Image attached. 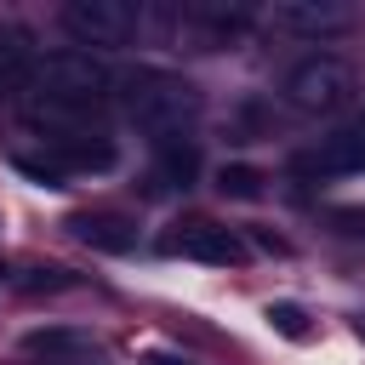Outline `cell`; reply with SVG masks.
I'll return each instance as SVG.
<instances>
[{
    "mask_svg": "<svg viewBox=\"0 0 365 365\" xmlns=\"http://www.w3.org/2000/svg\"><path fill=\"white\" fill-rule=\"evenodd\" d=\"M217 188H222L228 200H257V194H262V171H257V165H222V171H217Z\"/></svg>",
    "mask_w": 365,
    "mask_h": 365,
    "instance_id": "obj_13",
    "label": "cell"
},
{
    "mask_svg": "<svg viewBox=\"0 0 365 365\" xmlns=\"http://www.w3.org/2000/svg\"><path fill=\"white\" fill-rule=\"evenodd\" d=\"M29 91H34V114H80V108H97L103 91H108V68L91 57V51H51V57H34V74H29Z\"/></svg>",
    "mask_w": 365,
    "mask_h": 365,
    "instance_id": "obj_2",
    "label": "cell"
},
{
    "mask_svg": "<svg viewBox=\"0 0 365 365\" xmlns=\"http://www.w3.org/2000/svg\"><path fill=\"white\" fill-rule=\"evenodd\" d=\"M262 319H268L279 336H291V342H308V336H314V325H308V308H302V302H268V308H262Z\"/></svg>",
    "mask_w": 365,
    "mask_h": 365,
    "instance_id": "obj_12",
    "label": "cell"
},
{
    "mask_svg": "<svg viewBox=\"0 0 365 365\" xmlns=\"http://www.w3.org/2000/svg\"><path fill=\"white\" fill-rule=\"evenodd\" d=\"M29 74H34L29 46H23L17 34H0V97H6V91H17V86H29Z\"/></svg>",
    "mask_w": 365,
    "mask_h": 365,
    "instance_id": "obj_11",
    "label": "cell"
},
{
    "mask_svg": "<svg viewBox=\"0 0 365 365\" xmlns=\"http://www.w3.org/2000/svg\"><path fill=\"white\" fill-rule=\"evenodd\" d=\"M302 177H365V125H342L291 160Z\"/></svg>",
    "mask_w": 365,
    "mask_h": 365,
    "instance_id": "obj_6",
    "label": "cell"
},
{
    "mask_svg": "<svg viewBox=\"0 0 365 365\" xmlns=\"http://www.w3.org/2000/svg\"><path fill=\"white\" fill-rule=\"evenodd\" d=\"M268 17H274V29L308 34V40H331V34L354 29V6H342V0H274Z\"/></svg>",
    "mask_w": 365,
    "mask_h": 365,
    "instance_id": "obj_7",
    "label": "cell"
},
{
    "mask_svg": "<svg viewBox=\"0 0 365 365\" xmlns=\"http://www.w3.org/2000/svg\"><path fill=\"white\" fill-rule=\"evenodd\" d=\"M148 365H182V359H165V354H154V359H148Z\"/></svg>",
    "mask_w": 365,
    "mask_h": 365,
    "instance_id": "obj_15",
    "label": "cell"
},
{
    "mask_svg": "<svg viewBox=\"0 0 365 365\" xmlns=\"http://www.w3.org/2000/svg\"><path fill=\"white\" fill-rule=\"evenodd\" d=\"M194 171H200V148H194V137H165V143H160V182L188 188Z\"/></svg>",
    "mask_w": 365,
    "mask_h": 365,
    "instance_id": "obj_10",
    "label": "cell"
},
{
    "mask_svg": "<svg viewBox=\"0 0 365 365\" xmlns=\"http://www.w3.org/2000/svg\"><path fill=\"white\" fill-rule=\"evenodd\" d=\"M285 103L297 108V114H342L348 103H354V68L342 63V57H331V51H314V57H302L291 74H285Z\"/></svg>",
    "mask_w": 365,
    "mask_h": 365,
    "instance_id": "obj_3",
    "label": "cell"
},
{
    "mask_svg": "<svg viewBox=\"0 0 365 365\" xmlns=\"http://www.w3.org/2000/svg\"><path fill=\"white\" fill-rule=\"evenodd\" d=\"M68 234L91 251H108V257H125L137 245V222L120 211H80V217H68Z\"/></svg>",
    "mask_w": 365,
    "mask_h": 365,
    "instance_id": "obj_8",
    "label": "cell"
},
{
    "mask_svg": "<svg viewBox=\"0 0 365 365\" xmlns=\"http://www.w3.org/2000/svg\"><path fill=\"white\" fill-rule=\"evenodd\" d=\"M11 165H17L23 177H34L40 188H63V177H68V171H63L51 154H46V160H34V154H11Z\"/></svg>",
    "mask_w": 365,
    "mask_h": 365,
    "instance_id": "obj_14",
    "label": "cell"
},
{
    "mask_svg": "<svg viewBox=\"0 0 365 365\" xmlns=\"http://www.w3.org/2000/svg\"><path fill=\"white\" fill-rule=\"evenodd\" d=\"M359 336H365V319H359Z\"/></svg>",
    "mask_w": 365,
    "mask_h": 365,
    "instance_id": "obj_16",
    "label": "cell"
},
{
    "mask_svg": "<svg viewBox=\"0 0 365 365\" xmlns=\"http://www.w3.org/2000/svg\"><path fill=\"white\" fill-rule=\"evenodd\" d=\"M29 354H46L51 365H103V348L91 342V331H68V325H46L23 336Z\"/></svg>",
    "mask_w": 365,
    "mask_h": 365,
    "instance_id": "obj_9",
    "label": "cell"
},
{
    "mask_svg": "<svg viewBox=\"0 0 365 365\" xmlns=\"http://www.w3.org/2000/svg\"><path fill=\"white\" fill-rule=\"evenodd\" d=\"M57 23L74 46H131L143 29V11L131 0H68Z\"/></svg>",
    "mask_w": 365,
    "mask_h": 365,
    "instance_id": "obj_4",
    "label": "cell"
},
{
    "mask_svg": "<svg viewBox=\"0 0 365 365\" xmlns=\"http://www.w3.org/2000/svg\"><path fill=\"white\" fill-rule=\"evenodd\" d=\"M120 103H125V120H131L137 131H148L154 143L188 137V125L200 120V91H194L182 74H165V68H137V74H125Z\"/></svg>",
    "mask_w": 365,
    "mask_h": 365,
    "instance_id": "obj_1",
    "label": "cell"
},
{
    "mask_svg": "<svg viewBox=\"0 0 365 365\" xmlns=\"http://www.w3.org/2000/svg\"><path fill=\"white\" fill-rule=\"evenodd\" d=\"M160 245H165L171 257L211 262V268H234V262H245V240H240L234 228H217V222H177Z\"/></svg>",
    "mask_w": 365,
    "mask_h": 365,
    "instance_id": "obj_5",
    "label": "cell"
}]
</instances>
